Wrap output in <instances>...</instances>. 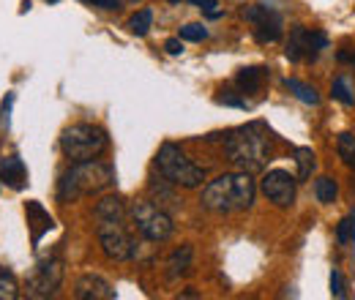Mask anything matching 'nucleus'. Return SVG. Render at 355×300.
I'll return each mask as SVG.
<instances>
[{
    "label": "nucleus",
    "mask_w": 355,
    "mask_h": 300,
    "mask_svg": "<svg viewBox=\"0 0 355 300\" xmlns=\"http://www.w3.org/2000/svg\"><path fill=\"white\" fill-rule=\"evenodd\" d=\"M93 6H101V8H118L121 6V0H90Z\"/></svg>",
    "instance_id": "nucleus-31"
},
{
    "label": "nucleus",
    "mask_w": 355,
    "mask_h": 300,
    "mask_svg": "<svg viewBox=\"0 0 355 300\" xmlns=\"http://www.w3.org/2000/svg\"><path fill=\"white\" fill-rule=\"evenodd\" d=\"M173 3H180V0H173Z\"/></svg>",
    "instance_id": "nucleus-33"
},
{
    "label": "nucleus",
    "mask_w": 355,
    "mask_h": 300,
    "mask_svg": "<svg viewBox=\"0 0 355 300\" xmlns=\"http://www.w3.org/2000/svg\"><path fill=\"white\" fill-rule=\"evenodd\" d=\"M263 80H266V69H241L238 71V85L243 93H254L263 87Z\"/></svg>",
    "instance_id": "nucleus-18"
},
{
    "label": "nucleus",
    "mask_w": 355,
    "mask_h": 300,
    "mask_svg": "<svg viewBox=\"0 0 355 300\" xmlns=\"http://www.w3.org/2000/svg\"><path fill=\"white\" fill-rule=\"evenodd\" d=\"M328 46L325 33L320 30H309L304 25H295L290 30V42H287V58L293 63H301V60H317V55Z\"/></svg>",
    "instance_id": "nucleus-10"
},
{
    "label": "nucleus",
    "mask_w": 355,
    "mask_h": 300,
    "mask_svg": "<svg viewBox=\"0 0 355 300\" xmlns=\"http://www.w3.org/2000/svg\"><path fill=\"white\" fill-rule=\"evenodd\" d=\"M295 183L298 177L287 170H270L263 175L260 188L268 197V202H273L276 208H290L295 202Z\"/></svg>",
    "instance_id": "nucleus-11"
},
{
    "label": "nucleus",
    "mask_w": 355,
    "mask_h": 300,
    "mask_svg": "<svg viewBox=\"0 0 355 300\" xmlns=\"http://www.w3.org/2000/svg\"><path fill=\"white\" fill-rule=\"evenodd\" d=\"M353 63H355V55H353Z\"/></svg>",
    "instance_id": "nucleus-34"
},
{
    "label": "nucleus",
    "mask_w": 355,
    "mask_h": 300,
    "mask_svg": "<svg viewBox=\"0 0 355 300\" xmlns=\"http://www.w3.org/2000/svg\"><path fill=\"white\" fill-rule=\"evenodd\" d=\"M115 183V172L107 161L90 159V161H77L69 172H63L58 183V200L60 202H77L80 197L101 194Z\"/></svg>",
    "instance_id": "nucleus-3"
},
{
    "label": "nucleus",
    "mask_w": 355,
    "mask_h": 300,
    "mask_svg": "<svg viewBox=\"0 0 355 300\" xmlns=\"http://www.w3.org/2000/svg\"><path fill=\"white\" fill-rule=\"evenodd\" d=\"M331 96H334L339 104H345V107H353L355 104L353 90H350V85H347V80H345V77H336V80H334V85H331Z\"/></svg>",
    "instance_id": "nucleus-24"
},
{
    "label": "nucleus",
    "mask_w": 355,
    "mask_h": 300,
    "mask_svg": "<svg viewBox=\"0 0 355 300\" xmlns=\"http://www.w3.org/2000/svg\"><path fill=\"white\" fill-rule=\"evenodd\" d=\"M60 284H63V262L60 259H44L28 276V298H52L60 290Z\"/></svg>",
    "instance_id": "nucleus-8"
},
{
    "label": "nucleus",
    "mask_w": 355,
    "mask_h": 300,
    "mask_svg": "<svg viewBox=\"0 0 355 300\" xmlns=\"http://www.w3.org/2000/svg\"><path fill=\"white\" fill-rule=\"evenodd\" d=\"M25 213H28V224H33V246H39L42 235H44L46 229L55 227V221H52V215L46 213L39 202H28L25 205Z\"/></svg>",
    "instance_id": "nucleus-16"
},
{
    "label": "nucleus",
    "mask_w": 355,
    "mask_h": 300,
    "mask_svg": "<svg viewBox=\"0 0 355 300\" xmlns=\"http://www.w3.org/2000/svg\"><path fill=\"white\" fill-rule=\"evenodd\" d=\"M137 232L150 240V243H164L173 238L175 232V224H173V215L167 213L164 208H159L156 202H148V200H137L129 208Z\"/></svg>",
    "instance_id": "nucleus-6"
},
{
    "label": "nucleus",
    "mask_w": 355,
    "mask_h": 300,
    "mask_svg": "<svg viewBox=\"0 0 355 300\" xmlns=\"http://www.w3.org/2000/svg\"><path fill=\"white\" fill-rule=\"evenodd\" d=\"M96 221H126V215H129V208H126V202L115 194V197H101L98 202H96Z\"/></svg>",
    "instance_id": "nucleus-13"
},
{
    "label": "nucleus",
    "mask_w": 355,
    "mask_h": 300,
    "mask_svg": "<svg viewBox=\"0 0 355 300\" xmlns=\"http://www.w3.org/2000/svg\"><path fill=\"white\" fill-rule=\"evenodd\" d=\"M295 161H298V180H309L317 161H314V150L311 148H298L295 150Z\"/></svg>",
    "instance_id": "nucleus-21"
},
{
    "label": "nucleus",
    "mask_w": 355,
    "mask_h": 300,
    "mask_svg": "<svg viewBox=\"0 0 355 300\" xmlns=\"http://www.w3.org/2000/svg\"><path fill=\"white\" fill-rule=\"evenodd\" d=\"M336 240H339L342 246L355 243V213L345 215V218L339 221V227H336Z\"/></svg>",
    "instance_id": "nucleus-25"
},
{
    "label": "nucleus",
    "mask_w": 355,
    "mask_h": 300,
    "mask_svg": "<svg viewBox=\"0 0 355 300\" xmlns=\"http://www.w3.org/2000/svg\"><path fill=\"white\" fill-rule=\"evenodd\" d=\"M107 145H110V139H107L104 129L90 126V123L69 126V129L60 134V150H63V156H66L71 164L98 159V156L107 150Z\"/></svg>",
    "instance_id": "nucleus-4"
},
{
    "label": "nucleus",
    "mask_w": 355,
    "mask_h": 300,
    "mask_svg": "<svg viewBox=\"0 0 355 300\" xmlns=\"http://www.w3.org/2000/svg\"><path fill=\"white\" fill-rule=\"evenodd\" d=\"M331 295H334V298H345V295H347V292H345V279H342L339 270L331 273Z\"/></svg>",
    "instance_id": "nucleus-28"
},
{
    "label": "nucleus",
    "mask_w": 355,
    "mask_h": 300,
    "mask_svg": "<svg viewBox=\"0 0 355 300\" xmlns=\"http://www.w3.org/2000/svg\"><path fill=\"white\" fill-rule=\"evenodd\" d=\"M164 49H167V55H180L183 52V39H167Z\"/></svg>",
    "instance_id": "nucleus-30"
},
{
    "label": "nucleus",
    "mask_w": 355,
    "mask_h": 300,
    "mask_svg": "<svg viewBox=\"0 0 355 300\" xmlns=\"http://www.w3.org/2000/svg\"><path fill=\"white\" fill-rule=\"evenodd\" d=\"M284 85H287V90H290V93H295V98H298V101L311 104V107H317V104H320L317 90H314V87H309L306 82H301V80H287Z\"/></svg>",
    "instance_id": "nucleus-20"
},
{
    "label": "nucleus",
    "mask_w": 355,
    "mask_h": 300,
    "mask_svg": "<svg viewBox=\"0 0 355 300\" xmlns=\"http://www.w3.org/2000/svg\"><path fill=\"white\" fill-rule=\"evenodd\" d=\"M243 19L252 25V33L260 44H273L282 39V17H279V11L254 3V6L243 8Z\"/></svg>",
    "instance_id": "nucleus-9"
},
{
    "label": "nucleus",
    "mask_w": 355,
    "mask_h": 300,
    "mask_svg": "<svg viewBox=\"0 0 355 300\" xmlns=\"http://www.w3.org/2000/svg\"><path fill=\"white\" fill-rule=\"evenodd\" d=\"M74 298L77 300H115L118 292L112 290V284H110L104 276L85 273V276H80L77 284H74Z\"/></svg>",
    "instance_id": "nucleus-12"
},
{
    "label": "nucleus",
    "mask_w": 355,
    "mask_h": 300,
    "mask_svg": "<svg viewBox=\"0 0 355 300\" xmlns=\"http://www.w3.org/2000/svg\"><path fill=\"white\" fill-rule=\"evenodd\" d=\"M180 39H183V42H205V39H208V30H205L202 25L191 22V25L180 28Z\"/></svg>",
    "instance_id": "nucleus-26"
},
{
    "label": "nucleus",
    "mask_w": 355,
    "mask_h": 300,
    "mask_svg": "<svg viewBox=\"0 0 355 300\" xmlns=\"http://www.w3.org/2000/svg\"><path fill=\"white\" fill-rule=\"evenodd\" d=\"M96 235H98V246H101L104 257L112 262H129L137 254V243L126 232L123 221H98Z\"/></svg>",
    "instance_id": "nucleus-7"
},
{
    "label": "nucleus",
    "mask_w": 355,
    "mask_h": 300,
    "mask_svg": "<svg viewBox=\"0 0 355 300\" xmlns=\"http://www.w3.org/2000/svg\"><path fill=\"white\" fill-rule=\"evenodd\" d=\"M0 180H3L8 188H14V191L25 188V183H28V170H25V164H22L19 156H8V159L3 161V167H0Z\"/></svg>",
    "instance_id": "nucleus-14"
},
{
    "label": "nucleus",
    "mask_w": 355,
    "mask_h": 300,
    "mask_svg": "<svg viewBox=\"0 0 355 300\" xmlns=\"http://www.w3.org/2000/svg\"><path fill=\"white\" fill-rule=\"evenodd\" d=\"M19 298V284L11 270L0 267V300H17Z\"/></svg>",
    "instance_id": "nucleus-22"
},
{
    "label": "nucleus",
    "mask_w": 355,
    "mask_h": 300,
    "mask_svg": "<svg viewBox=\"0 0 355 300\" xmlns=\"http://www.w3.org/2000/svg\"><path fill=\"white\" fill-rule=\"evenodd\" d=\"M150 194L156 197V202L162 205V200H167V202H178V197L173 194V188H162V180L156 183V180H150Z\"/></svg>",
    "instance_id": "nucleus-27"
},
{
    "label": "nucleus",
    "mask_w": 355,
    "mask_h": 300,
    "mask_svg": "<svg viewBox=\"0 0 355 300\" xmlns=\"http://www.w3.org/2000/svg\"><path fill=\"white\" fill-rule=\"evenodd\" d=\"M197 6H200V8H202L208 17H214V19H219V17H222V8H216V6H219L216 0H200Z\"/></svg>",
    "instance_id": "nucleus-29"
},
{
    "label": "nucleus",
    "mask_w": 355,
    "mask_h": 300,
    "mask_svg": "<svg viewBox=\"0 0 355 300\" xmlns=\"http://www.w3.org/2000/svg\"><path fill=\"white\" fill-rule=\"evenodd\" d=\"M156 167L162 172V177H167L173 186L180 188H197L202 180H205V172L202 167H197L178 145L173 142H164L156 153Z\"/></svg>",
    "instance_id": "nucleus-5"
},
{
    "label": "nucleus",
    "mask_w": 355,
    "mask_h": 300,
    "mask_svg": "<svg viewBox=\"0 0 355 300\" xmlns=\"http://www.w3.org/2000/svg\"><path fill=\"white\" fill-rule=\"evenodd\" d=\"M314 197H317V202H322V205H334L336 197H339V186H336V180L328 177V175L317 177V180H314Z\"/></svg>",
    "instance_id": "nucleus-17"
},
{
    "label": "nucleus",
    "mask_w": 355,
    "mask_h": 300,
    "mask_svg": "<svg viewBox=\"0 0 355 300\" xmlns=\"http://www.w3.org/2000/svg\"><path fill=\"white\" fill-rule=\"evenodd\" d=\"M336 153H339V159H342L345 167H355V134H350V131H342L339 134Z\"/></svg>",
    "instance_id": "nucleus-19"
},
{
    "label": "nucleus",
    "mask_w": 355,
    "mask_h": 300,
    "mask_svg": "<svg viewBox=\"0 0 355 300\" xmlns=\"http://www.w3.org/2000/svg\"><path fill=\"white\" fill-rule=\"evenodd\" d=\"M150 25H153V11L150 8L137 11L132 19H129V30H132L134 36H145L150 30Z\"/></svg>",
    "instance_id": "nucleus-23"
},
{
    "label": "nucleus",
    "mask_w": 355,
    "mask_h": 300,
    "mask_svg": "<svg viewBox=\"0 0 355 300\" xmlns=\"http://www.w3.org/2000/svg\"><path fill=\"white\" fill-rule=\"evenodd\" d=\"M191 3H194V6H197V3H200V0H191Z\"/></svg>",
    "instance_id": "nucleus-32"
},
{
    "label": "nucleus",
    "mask_w": 355,
    "mask_h": 300,
    "mask_svg": "<svg viewBox=\"0 0 355 300\" xmlns=\"http://www.w3.org/2000/svg\"><path fill=\"white\" fill-rule=\"evenodd\" d=\"M224 150L241 172H263L270 159V136L263 123H246L227 134Z\"/></svg>",
    "instance_id": "nucleus-2"
},
{
    "label": "nucleus",
    "mask_w": 355,
    "mask_h": 300,
    "mask_svg": "<svg viewBox=\"0 0 355 300\" xmlns=\"http://www.w3.org/2000/svg\"><path fill=\"white\" fill-rule=\"evenodd\" d=\"M254 197H257V186L252 175L230 172V175H219L202 188L200 202L214 213H238V211H249L254 205Z\"/></svg>",
    "instance_id": "nucleus-1"
},
{
    "label": "nucleus",
    "mask_w": 355,
    "mask_h": 300,
    "mask_svg": "<svg viewBox=\"0 0 355 300\" xmlns=\"http://www.w3.org/2000/svg\"><path fill=\"white\" fill-rule=\"evenodd\" d=\"M191 257H194V249L191 246H180L175 249L170 259H167V265H164V273H167V279L170 281H175L180 276H186L189 270H191Z\"/></svg>",
    "instance_id": "nucleus-15"
}]
</instances>
